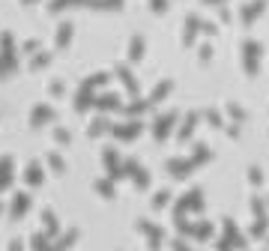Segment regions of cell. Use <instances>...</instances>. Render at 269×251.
Here are the masks:
<instances>
[{"instance_id":"9c48e42d","label":"cell","mask_w":269,"mask_h":251,"mask_svg":"<svg viewBox=\"0 0 269 251\" xmlns=\"http://www.w3.org/2000/svg\"><path fill=\"white\" fill-rule=\"evenodd\" d=\"M48 63H51V54H48V51H36L33 60H30V66H33V69H42V66H48Z\"/></svg>"},{"instance_id":"2e32d148","label":"cell","mask_w":269,"mask_h":251,"mask_svg":"<svg viewBox=\"0 0 269 251\" xmlns=\"http://www.w3.org/2000/svg\"><path fill=\"white\" fill-rule=\"evenodd\" d=\"M9 251H24V242H21V239H12V242H9Z\"/></svg>"},{"instance_id":"4fadbf2b","label":"cell","mask_w":269,"mask_h":251,"mask_svg":"<svg viewBox=\"0 0 269 251\" xmlns=\"http://www.w3.org/2000/svg\"><path fill=\"white\" fill-rule=\"evenodd\" d=\"M54 138H57L60 143H66L69 141V132H66V129H54Z\"/></svg>"},{"instance_id":"7402d4cb","label":"cell","mask_w":269,"mask_h":251,"mask_svg":"<svg viewBox=\"0 0 269 251\" xmlns=\"http://www.w3.org/2000/svg\"><path fill=\"white\" fill-rule=\"evenodd\" d=\"M24 3H33V0H24Z\"/></svg>"},{"instance_id":"52a82bcc","label":"cell","mask_w":269,"mask_h":251,"mask_svg":"<svg viewBox=\"0 0 269 251\" xmlns=\"http://www.w3.org/2000/svg\"><path fill=\"white\" fill-rule=\"evenodd\" d=\"M72 242H75V231H69L66 236H60L57 242H51V248H48V251H66V248L72 245Z\"/></svg>"},{"instance_id":"8992f818","label":"cell","mask_w":269,"mask_h":251,"mask_svg":"<svg viewBox=\"0 0 269 251\" xmlns=\"http://www.w3.org/2000/svg\"><path fill=\"white\" fill-rule=\"evenodd\" d=\"M9 51H15V39H12L9 30H0V54H9Z\"/></svg>"},{"instance_id":"9a60e30c","label":"cell","mask_w":269,"mask_h":251,"mask_svg":"<svg viewBox=\"0 0 269 251\" xmlns=\"http://www.w3.org/2000/svg\"><path fill=\"white\" fill-rule=\"evenodd\" d=\"M96 189H99L102 195H111V185H108L105 179H99V182H96Z\"/></svg>"},{"instance_id":"6da1fadb","label":"cell","mask_w":269,"mask_h":251,"mask_svg":"<svg viewBox=\"0 0 269 251\" xmlns=\"http://www.w3.org/2000/svg\"><path fill=\"white\" fill-rule=\"evenodd\" d=\"M27 210H30V195H27V192H15V195H12V206H9V218L18 221Z\"/></svg>"},{"instance_id":"277c9868","label":"cell","mask_w":269,"mask_h":251,"mask_svg":"<svg viewBox=\"0 0 269 251\" xmlns=\"http://www.w3.org/2000/svg\"><path fill=\"white\" fill-rule=\"evenodd\" d=\"M42 224H45V233H48V239L60 233V224H57V218H54V213H48V210L42 213Z\"/></svg>"},{"instance_id":"7a4b0ae2","label":"cell","mask_w":269,"mask_h":251,"mask_svg":"<svg viewBox=\"0 0 269 251\" xmlns=\"http://www.w3.org/2000/svg\"><path fill=\"white\" fill-rule=\"evenodd\" d=\"M51 117H54L51 105H45V102H39V105H33V111H30V126H42V123H48Z\"/></svg>"},{"instance_id":"5b68a950","label":"cell","mask_w":269,"mask_h":251,"mask_svg":"<svg viewBox=\"0 0 269 251\" xmlns=\"http://www.w3.org/2000/svg\"><path fill=\"white\" fill-rule=\"evenodd\" d=\"M30 248L33 251H48L51 248V242H48V233H33V239H30Z\"/></svg>"},{"instance_id":"30bf717a","label":"cell","mask_w":269,"mask_h":251,"mask_svg":"<svg viewBox=\"0 0 269 251\" xmlns=\"http://www.w3.org/2000/svg\"><path fill=\"white\" fill-rule=\"evenodd\" d=\"M48 168L57 171V174L63 171V159H60V153H48Z\"/></svg>"},{"instance_id":"d6986e66","label":"cell","mask_w":269,"mask_h":251,"mask_svg":"<svg viewBox=\"0 0 269 251\" xmlns=\"http://www.w3.org/2000/svg\"><path fill=\"white\" fill-rule=\"evenodd\" d=\"M51 93L54 96H60V93H63V84H60V81H51Z\"/></svg>"},{"instance_id":"ba28073f","label":"cell","mask_w":269,"mask_h":251,"mask_svg":"<svg viewBox=\"0 0 269 251\" xmlns=\"http://www.w3.org/2000/svg\"><path fill=\"white\" fill-rule=\"evenodd\" d=\"M69 36H72V24H69V21H63V24L57 27V45H66V42H69Z\"/></svg>"},{"instance_id":"44dd1931","label":"cell","mask_w":269,"mask_h":251,"mask_svg":"<svg viewBox=\"0 0 269 251\" xmlns=\"http://www.w3.org/2000/svg\"><path fill=\"white\" fill-rule=\"evenodd\" d=\"M0 213H3V200H0Z\"/></svg>"},{"instance_id":"ffe728a7","label":"cell","mask_w":269,"mask_h":251,"mask_svg":"<svg viewBox=\"0 0 269 251\" xmlns=\"http://www.w3.org/2000/svg\"><path fill=\"white\" fill-rule=\"evenodd\" d=\"M6 75H9V66H6V60L0 57V78H6Z\"/></svg>"},{"instance_id":"3957f363","label":"cell","mask_w":269,"mask_h":251,"mask_svg":"<svg viewBox=\"0 0 269 251\" xmlns=\"http://www.w3.org/2000/svg\"><path fill=\"white\" fill-rule=\"evenodd\" d=\"M24 179H27L30 185H42V179H45L42 164H39V161H30V164H27V171H24Z\"/></svg>"},{"instance_id":"8fae6325","label":"cell","mask_w":269,"mask_h":251,"mask_svg":"<svg viewBox=\"0 0 269 251\" xmlns=\"http://www.w3.org/2000/svg\"><path fill=\"white\" fill-rule=\"evenodd\" d=\"M135 132H138V126H123V129H117V135H120V138H132Z\"/></svg>"},{"instance_id":"5bb4252c","label":"cell","mask_w":269,"mask_h":251,"mask_svg":"<svg viewBox=\"0 0 269 251\" xmlns=\"http://www.w3.org/2000/svg\"><path fill=\"white\" fill-rule=\"evenodd\" d=\"M102 129H105V123H102V120H93V123H90V135H99Z\"/></svg>"},{"instance_id":"7c38bea8","label":"cell","mask_w":269,"mask_h":251,"mask_svg":"<svg viewBox=\"0 0 269 251\" xmlns=\"http://www.w3.org/2000/svg\"><path fill=\"white\" fill-rule=\"evenodd\" d=\"M69 3H84V0H51V9H63V6H69Z\"/></svg>"},{"instance_id":"ac0fdd59","label":"cell","mask_w":269,"mask_h":251,"mask_svg":"<svg viewBox=\"0 0 269 251\" xmlns=\"http://www.w3.org/2000/svg\"><path fill=\"white\" fill-rule=\"evenodd\" d=\"M114 102H117V99H114V96H102V99H99V105H102V108L114 105Z\"/></svg>"},{"instance_id":"e0dca14e","label":"cell","mask_w":269,"mask_h":251,"mask_svg":"<svg viewBox=\"0 0 269 251\" xmlns=\"http://www.w3.org/2000/svg\"><path fill=\"white\" fill-rule=\"evenodd\" d=\"M36 48H39V42H36V39H27V42H24V51H36Z\"/></svg>"}]
</instances>
